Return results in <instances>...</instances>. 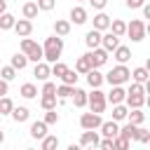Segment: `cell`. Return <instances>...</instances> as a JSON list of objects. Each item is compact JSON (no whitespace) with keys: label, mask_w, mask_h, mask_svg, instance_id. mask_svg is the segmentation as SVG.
I'll use <instances>...</instances> for the list:
<instances>
[{"label":"cell","mask_w":150,"mask_h":150,"mask_svg":"<svg viewBox=\"0 0 150 150\" xmlns=\"http://www.w3.org/2000/svg\"><path fill=\"white\" fill-rule=\"evenodd\" d=\"M61 52H63V38L54 33L52 38H47V40H45V47H42V61L54 63V61H59Z\"/></svg>","instance_id":"1"},{"label":"cell","mask_w":150,"mask_h":150,"mask_svg":"<svg viewBox=\"0 0 150 150\" xmlns=\"http://www.w3.org/2000/svg\"><path fill=\"white\" fill-rule=\"evenodd\" d=\"M129 80H131V70L124 63L115 66L112 70H108V75H103V82H108V84H124Z\"/></svg>","instance_id":"2"},{"label":"cell","mask_w":150,"mask_h":150,"mask_svg":"<svg viewBox=\"0 0 150 150\" xmlns=\"http://www.w3.org/2000/svg\"><path fill=\"white\" fill-rule=\"evenodd\" d=\"M145 33H148L145 21H143V19H131V23H127V33H124V35H129L131 42H141V40L145 38Z\"/></svg>","instance_id":"3"},{"label":"cell","mask_w":150,"mask_h":150,"mask_svg":"<svg viewBox=\"0 0 150 150\" xmlns=\"http://www.w3.org/2000/svg\"><path fill=\"white\" fill-rule=\"evenodd\" d=\"M21 52L28 56V61H35V63H38V61H42V47H40L35 40H30L28 35L21 40Z\"/></svg>","instance_id":"4"},{"label":"cell","mask_w":150,"mask_h":150,"mask_svg":"<svg viewBox=\"0 0 150 150\" xmlns=\"http://www.w3.org/2000/svg\"><path fill=\"white\" fill-rule=\"evenodd\" d=\"M87 105L91 108V112H103L105 110V94L98 89V87H94V91L91 94H87Z\"/></svg>","instance_id":"5"},{"label":"cell","mask_w":150,"mask_h":150,"mask_svg":"<svg viewBox=\"0 0 150 150\" xmlns=\"http://www.w3.org/2000/svg\"><path fill=\"white\" fill-rule=\"evenodd\" d=\"M108 54H110V52H105L103 47H94L91 52H87V59H89L91 68H101V66L108 61Z\"/></svg>","instance_id":"6"},{"label":"cell","mask_w":150,"mask_h":150,"mask_svg":"<svg viewBox=\"0 0 150 150\" xmlns=\"http://www.w3.org/2000/svg\"><path fill=\"white\" fill-rule=\"evenodd\" d=\"M101 115L98 112H82V117H80V127L82 129H98L101 127Z\"/></svg>","instance_id":"7"},{"label":"cell","mask_w":150,"mask_h":150,"mask_svg":"<svg viewBox=\"0 0 150 150\" xmlns=\"http://www.w3.org/2000/svg\"><path fill=\"white\" fill-rule=\"evenodd\" d=\"M112 89L105 94V103H124V96H127V91L122 89V84H110Z\"/></svg>","instance_id":"8"},{"label":"cell","mask_w":150,"mask_h":150,"mask_svg":"<svg viewBox=\"0 0 150 150\" xmlns=\"http://www.w3.org/2000/svg\"><path fill=\"white\" fill-rule=\"evenodd\" d=\"M98 141H101V138H98V131H96V129H84L82 136H80V145H82V148H87V145H94V148H96Z\"/></svg>","instance_id":"9"},{"label":"cell","mask_w":150,"mask_h":150,"mask_svg":"<svg viewBox=\"0 0 150 150\" xmlns=\"http://www.w3.org/2000/svg\"><path fill=\"white\" fill-rule=\"evenodd\" d=\"M14 30H16V35L19 38H26V35H30L33 33V21L30 19H19V21H14V26H12Z\"/></svg>","instance_id":"10"},{"label":"cell","mask_w":150,"mask_h":150,"mask_svg":"<svg viewBox=\"0 0 150 150\" xmlns=\"http://www.w3.org/2000/svg\"><path fill=\"white\" fill-rule=\"evenodd\" d=\"M49 75H52L49 63L38 61V63H35V70H33V77H35V80H40V82H45V80H49Z\"/></svg>","instance_id":"11"},{"label":"cell","mask_w":150,"mask_h":150,"mask_svg":"<svg viewBox=\"0 0 150 150\" xmlns=\"http://www.w3.org/2000/svg\"><path fill=\"white\" fill-rule=\"evenodd\" d=\"M70 23H75V26H82V23H87V9L84 7H73L70 9Z\"/></svg>","instance_id":"12"},{"label":"cell","mask_w":150,"mask_h":150,"mask_svg":"<svg viewBox=\"0 0 150 150\" xmlns=\"http://www.w3.org/2000/svg\"><path fill=\"white\" fill-rule=\"evenodd\" d=\"M117 45H120V38H117L115 33H110V30H108L105 35H101V47H103L105 52H112Z\"/></svg>","instance_id":"13"},{"label":"cell","mask_w":150,"mask_h":150,"mask_svg":"<svg viewBox=\"0 0 150 150\" xmlns=\"http://www.w3.org/2000/svg\"><path fill=\"white\" fill-rule=\"evenodd\" d=\"M112 59H115L117 63H127V61L131 59V49L124 47V45H117V47L112 49Z\"/></svg>","instance_id":"14"},{"label":"cell","mask_w":150,"mask_h":150,"mask_svg":"<svg viewBox=\"0 0 150 150\" xmlns=\"http://www.w3.org/2000/svg\"><path fill=\"white\" fill-rule=\"evenodd\" d=\"M84 75H87V82H89V87H91V89L103 84V73H98V68H89Z\"/></svg>","instance_id":"15"},{"label":"cell","mask_w":150,"mask_h":150,"mask_svg":"<svg viewBox=\"0 0 150 150\" xmlns=\"http://www.w3.org/2000/svg\"><path fill=\"white\" fill-rule=\"evenodd\" d=\"M101 134L105 136V138H115L117 136V131H120V127H117V122L115 120H110V122H101Z\"/></svg>","instance_id":"16"},{"label":"cell","mask_w":150,"mask_h":150,"mask_svg":"<svg viewBox=\"0 0 150 150\" xmlns=\"http://www.w3.org/2000/svg\"><path fill=\"white\" fill-rule=\"evenodd\" d=\"M84 45H87L89 49H94V47H101V30L91 28V30L84 35Z\"/></svg>","instance_id":"17"},{"label":"cell","mask_w":150,"mask_h":150,"mask_svg":"<svg viewBox=\"0 0 150 150\" xmlns=\"http://www.w3.org/2000/svg\"><path fill=\"white\" fill-rule=\"evenodd\" d=\"M108 26H110V16H108V14H103V12L98 9V14L94 16V28L103 33V30H108Z\"/></svg>","instance_id":"18"},{"label":"cell","mask_w":150,"mask_h":150,"mask_svg":"<svg viewBox=\"0 0 150 150\" xmlns=\"http://www.w3.org/2000/svg\"><path fill=\"white\" fill-rule=\"evenodd\" d=\"M124 101H127V108H143V103H145V94H127Z\"/></svg>","instance_id":"19"},{"label":"cell","mask_w":150,"mask_h":150,"mask_svg":"<svg viewBox=\"0 0 150 150\" xmlns=\"http://www.w3.org/2000/svg\"><path fill=\"white\" fill-rule=\"evenodd\" d=\"M12 117H14V122H28V117H30V110L26 108V105H19V108H12V112H9Z\"/></svg>","instance_id":"20"},{"label":"cell","mask_w":150,"mask_h":150,"mask_svg":"<svg viewBox=\"0 0 150 150\" xmlns=\"http://www.w3.org/2000/svg\"><path fill=\"white\" fill-rule=\"evenodd\" d=\"M148 77H150L148 66H138V68L131 70V80H134V82H148Z\"/></svg>","instance_id":"21"},{"label":"cell","mask_w":150,"mask_h":150,"mask_svg":"<svg viewBox=\"0 0 150 150\" xmlns=\"http://www.w3.org/2000/svg\"><path fill=\"white\" fill-rule=\"evenodd\" d=\"M70 98H73V103H75V108H84L87 105V91L84 89H73V94H70Z\"/></svg>","instance_id":"22"},{"label":"cell","mask_w":150,"mask_h":150,"mask_svg":"<svg viewBox=\"0 0 150 150\" xmlns=\"http://www.w3.org/2000/svg\"><path fill=\"white\" fill-rule=\"evenodd\" d=\"M54 33L61 35V38H66V35L70 33V21H66V19H56V21H54Z\"/></svg>","instance_id":"23"},{"label":"cell","mask_w":150,"mask_h":150,"mask_svg":"<svg viewBox=\"0 0 150 150\" xmlns=\"http://www.w3.org/2000/svg\"><path fill=\"white\" fill-rule=\"evenodd\" d=\"M108 28H110V33H115L117 38H122V35L127 33V23H124L122 19H110V26H108Z\"/></svg>","instance_id":"24"},{"label":"cell","mask_w":150,"mask_h":150,"mask_svg":"<svg viewBox=\"0 0 150 150\" xmlns=\"http://www.w3.org/2000/svg\"><path fill=\"white\" fill-rule=\"evenodd\" d=\"M127 120H129L131 124H143V120H145V112H143L141 108H129V112H127Z\"/></svg>","instance_id":"25"},{"label":"cell","mask_w":150,"mask_h":150,"mask_svg":"<svg viewBox=\"0 0 150 150\" xmlns=\"http://www.w3.org/2000/svg\"><path fill=\"white\" fill-rule=\"evenodd\" d=\"M30 136L38 138V141H40L42 136H47V124H45L42 120H40V122H33V124H30Z\"/></svg>","instance_id":"26"},{"label":"cell","mask_w":150,"mask_h":150,"mask_svg":"<svg viewBox=\"0 0 150 150\" xmlns=\"http://www.w3.org/2000/svg\"><path fill=\"white\" fill-rule=\"evenodd\" d=\"M9 66H12V68H16V70H23V68L28 66V56H26L23 52H21V54H14V56H12V61H9Z\"/></svg>","instance_id":"27"},{"label":"cell","mask_w":150,"mask_h":150,"mask_svg":"<svg viewBox=\"0 0 150 150\" xmlns=\"http://www.w3.org/2000/svg\"><path fill=\"white\" fill-rule=\"evenodd\" d=\"M38 5L35 2H23V7H21V14H23V19H35L38 16Z\"/></svg>","instance_id":"28"},{"label":"cell","mask_w":150,"mask_h":150,"mask_svg":"<svg viewBox=\"0 0 150 150\" xmlns=\"http://www.w3.org/2000/svg\"><path fill=\"white\" fill-rule=\"evenodd\" d=\"M127 112H129V108H127L124 103H115V105H112V120H115V122L127 120Z\"/></svg>","instance_id":"29"},{"label":"cell","mask_w":150,"mask_h":150,"mask_svg":"<svg viewBox=\"0 0 150 150\" xmlns=\"http://www.w3.org/2000/svg\"><path fill=\"white\" fill-rule=\"evenodd\" d=\"M91 68V63H89V59H87V54H82L77 61H75V73H80V75H84L87 70Z\"/></svg>","instance_id":"30"},{"label":"cell","mask_w":150,"mask_h":150,"mask_svg":"<svg viewBox=\"0 0 150 150\" xmlns=\"http://www.w3.org/2000/svg\"><path fill=\"white\" fill-rule=\"evenodd\" d=\"M23 98H35L38 96V87L33 84V82H26V84H21V91H19Z\"/></svg>","instance_id":"31"},{"label":"cell","mask_w":150,"mask_h":150,"mask_svg":"<svg viewBox=\"0 0 150 150\" xmlns=\"http://www.w3.org/2000/svg\"><path fill=\"white\" fill-rule=\"evenodd\" d=\"M136 127L138 124H131V122H127L124 127H120V136H124V138H129V141H134V136H136Z\"/></svg>","instance_id":"32"},{"label":"cell","mask_w":150,"mask_h":150,"mask_svg":"<svg viewBox=\"0 0 150 150\" xmlns=\"http://www.w3.org/2000/svg\"><path fill=\"white\" fill-rule=\"evenodd\" d=\"M40 105H42L45 110H52V108H56V94H42V98H40Z\"/></svg>","instance_id":"33"},{"label":"cell","mask_w":150,"mask_h":150,"mask_svg":"<svg viewBox=\"0 0 150 150\" xmlns=\"http://www.w3.org/2000/svg\"><path fill=\"white\" fill-rule=\"evenodd\" d=\"M14 21H16V19H14L9 12H2V14H0V30H9V28L14 26Z\"/></svg>","instance_id":"34"},{"label":"cell","mask_w":150,"mask_h":150,"mask_svg":"<svg viewBox=\"0 0 150 150\" xmlns=\"http://www.w3.org/2000/svg\"><path fill=\"white\" fill-rule=\"evenodd\" d=\"M129 145H131V141H129V138H124V136H120V134L112 138V150H127Z\"/></svg>","instance_id":"35"},{"label":"cell","mask_w":150,"mask_h":150,"mask_svg":"<svg viewBox=\"0 0 150 150\" xmlns=\"http://www.w3.org/2000/svg\"><path fill=\"white\" fill-rule=\"evenodd\" d=\"M12 108H14V103H12V98L5 94V96H0V115H9L12 112Z\"/></svg>","instance_id":"36"},{"label":"cell","mask_w":150,"mask_h":150,"mask_svg":"<svg viewBox=\"0 0 150 150\" xmlns=\"http://www.w3.org/2000/svg\"><path fill=\"white\" fill-rule=\"evenodd\" d=\"M73 84H61V87H56V98H70V94H73Z\"/></svg>","instance_id":"37"},{"label":"cell","mask_w":150,"mask_h":150,"mask_svg":"<svg viewBox=\"0 0 150 150\" xmlns=\"http://www.w3.org/2000/svg\"><path fill=\"white\" fill-rule=\"evenodd\" d=\"M40 141H42V143H40L42 150H54V148L59 145V138H56V136H42Z\"/></svg>","instance_id":"38"},{"label":"cell","mask_w":150,"mask_h":150,"mask_svg":"<svg viewBox=\"0 0 150 150\" xmlns=\"http://www.w3.org/2000/svg\"><path fill=\"white\" fill-rule=\"evenodd\" d=\"M0 77H2L5 82H12V80L16 77V68H12V66H2V68H0Z\"/></svg>","instance_id":"39"},{"label":"cell","mask_w":150,"mask_h":150,"mask_svg":"<svg viewBox=\"0 0 150 150\" xmlns=\"http://www.w3.org/2000/svg\"><path fill=\"white\" fill-rule=\"evenodd\" d=\"M49 70H52V75L61 77V75L68 70V66H66V63H61V61H54V63H49Z\"/></svg>","instance_id":"40"},{"label":"cell","mask_w":150,"mask_h":150,"mask_svg":"<svg viewBox=\"0 0 150 150\" xmlns=\"http://www.w3.org/2000/svg\"><path fill=\"white\" fill-rule=\"evenodd\" d=\"M77 77H80V75H77L75 70H66V73L61 75V82H63V84H73V87H75V84H77Z\"/></svg>","instance_id":"41"},{"label":"cell","mask_w":150,"mask_h":150,"mask_svg":"<svg viewBox=\"0 0 150 150\" xmlns=\"http://www.w3.org/2000/svg\"><path fill=\"white\" fill-rule=\"evenodd\" d=\"M134 141H141V143H148L150 141V131L148 129H143L141 124L136 127V136H134Z\"/></svg>","instance_id":"42"},{"label":"cell","mask_w":150,"mask_h":150,"mask_svg":"<svg viewBox=\"0 0 150 150\" xmlns=\"http://www.w3.org/2000/svg\"><path fill=\"white\" fill-rule=\"evenodd\" d=\"M42 122H45L47 127H49V124H56V122H59V112H56V108L47 110V112H45V120H42Z\"/></svg>","instance_id":"43"},{"label":"cell","mask_w":150,"mask_h":150,"mask_svg":"<svg viewBox=\"0 0 150 150\" xmlns=\"http://www.w3.org/2000/svg\"><path fill=\"white\" fill-rule=\"evenodd\" d=\"M35 5H38V9H42V12H49V9H54L56 0H38Z\"/></svg>","instance_id":"44"},{"label":"cell","mask_w":150,"mask_h":150,"mask_svg":"<svg viewBox=\"0 0 150 150\" xmlns=\"http://www.w3.org/2000/svg\"><path fill=\"white\" fill-rule=\"evenodd\" d=\"M54 91H56V84L49 82V80H45V84H42V94H54Z\"/></svg>","instance_id":"45"},{"label":"cell","mask_w":150,"mask_h":150,"mask_svg":"<svg viewBox=\"0 0 150 150\" xmlns=\"http://www.w3.org/2000/svg\"><path fill=\"white\" fill-rule=\"evenodd\" d=\"M98 148H103V150H112V138H105V136H103V141H98Z\"/></svg>","instance_id":"46"},{"label":"cell","mask_w":150,"mask_h":150,"mask_svg":"<svg viewBox=\"0 0 150 150\" xmlns=\"http://www.w3.org/2000/svg\"><path fill=\"white\" fill-rule=\"evenodd\" d=\"M89 5H91L94 9H103V7L108 5V0H89Z\"/></svg>","instance_id":"47"},{"label":"cell","mask_w":150,"mask_h":150,"mask_svg":"<svg viewBox=\"0 0 150 150\" xmlns=\"http://www.w3.org/2000/svg\"><path fill=\"white\" fill-rule=\"evenodd\" d=\"M143 2H145V0H127V7H131V9H138V7H143Z\"/></svg>","instance_id":"48"},{"label":"cell","mask_w":150,"mask_h":150,"mask_svg":"<svg viewBox=\"0 0 150 150\" xmlns=\"http://www.w3.org/2000/svg\"><path fill=\"white\" fill-rule=\"evenodd\" d=\"M5 94H7V82L0 77V96H5Z\"/></svg>","instance_id":"49"},{"label":"cell","mask_w":150,"mask_h":150,"mask_svg":"<svg viewBox=\"0 0 150 150\" xmlns=\"http://www.w3.org/2000/svg\"><path fill=\"white\" fill-rule=\"evenodd\" d=\"M143 16L150 19V5H148V2H143Z\"/></svg>","instance_id":"50"},{"label":"cell","mask_w":150,"mask_h":150,"mask_svg":"<svg viewBox=\"0 0 150 150\" xmlns=\"http://www.w3.org/2000/svg\"><path fill=\"white\" fill-rule=\"evenodd\" d=\"M7 12V0H0V14Z\"/></svg>","instance_id":"51"},{"label":"cell","mask_w":150,"mask_h":150,"mask_svg":"<svg viewBox=\"0 0 150 150\" xmlns=\"http://www.w3.org/2000/svg\"><path fill=\"white\" fill-rule=\"evenodd\" d=\"M2 143H5V134L0 131V145H2Z\"/></svg>","instance_id":"52"}]
</instances>
